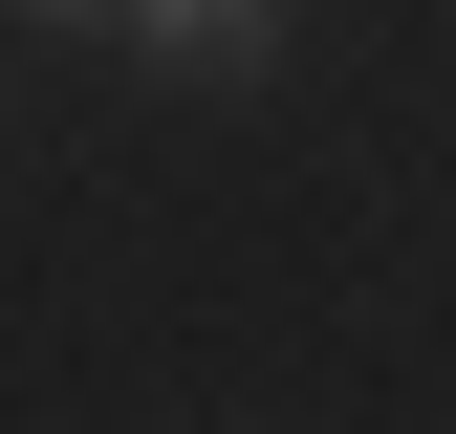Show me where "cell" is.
I'll use <instances>...</instances> for the list:
<instances>
[{
  "label": "cell",
  "mask_w": 456,
  "mask_h": 434,
  "mask_svg": "<svg viewBox=\"0 0 456 434\" xmlns=\"http://www.w3.org/2000/svg\"><path fill=\"white\" fill-rule=\"evenodd\" d=\"M109 22H131L152 66H196V87H261L282 66V0H109Z\"/></svg>",
  "instance_id": "1"
},
{
  "label": "cell",
  "mask_w": 456,
  "mask_h": 434,
  "mask_svg": "<svg viewBox=\"0 0 456 434\" xmlns=\"http://www.w3.org/2000/svg\"><path fill=\"white\" fill-rule=\"evenodd\" d=\"M22 22H109V0H22Z\"/></svg>",
  "instance_id": "2"
}]
</instances>
